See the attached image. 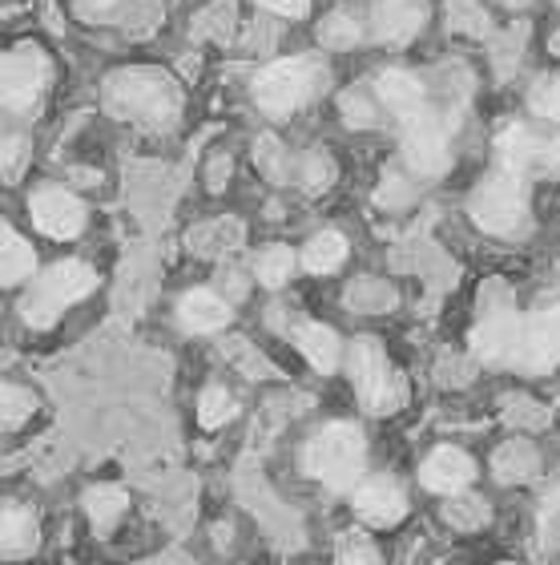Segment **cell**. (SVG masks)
<instances>
[{"mask_svg":"<svg viewBox=\"0 0 560 565\" xmlns=\"http://www.w3.org/2000/svg\"><path fill=\"white\" fill-rule=\"evenodd\" d=\"M106 106L138 130H170L182 118V89L162 70H121L106 82Z\"/></svg>","mask_w":560,"mask_h":565,"instance_id":"1","label":"cell"},{"mask_svg":"<svg viewBox=\"0 0 560 565\" xmlns=\"http://www.w3.org/2000/svg\"><path fill=\"white\" fill-rule=\"evenodd\" d=\"M306 472L323 481L327 489L343 493L351 484H359L363 465H367V445H363V433L355 424H327L323 433H315L306 440L303 452Z\"/></svg>","mask_w":560,"mask_h":565,"instance_id":"2","label":"cell"},{"mask_svg":"<svg viewBox=\"0 0 560 565\" xmlns=\"http://www.w3.org/2000/svg\"><path fill=\"white\" fill-rule=\"evenodd\" d=\"M472 218L488 235H520L528 223V178L496 166L472 194Z\"/></svg>","mask_w":560,"mask_h":565,"instance_id":"3","label":"cell"},{"mask_svg":"<svg viewBox=\"0 0 560 565\" xmlns=\"http://www.w3.org/2000/svg\"><path fill=\"white\" fill-rule=\"evenodd\" d=\"M97 287V275L94 267H85V263H57V267H49L41 279L29 287L21 303V316L29 328H49V323H57L73 303H82L85 295H94Z\"/></svg>","mask_w":560,"mask_h":565,"instance_id":"4","label":"cell"},{"mask_svg":"<svg viewBox=\"0 0 560 565\" xmlns=\"http://www.w3.org/2000/svg\"><path fill=\"white\" fill-rule=\"evenodd\" d=\"M323 77H327V73H323V65H319L315 57L274 61V65H267V70L255 77V102H258V109L282 118V114L303 109L306 102L319 94Z\"/></svg>","mask_w":560,"mask_h":565,"instance_id":"5","label":"cell"},{"mask_svg":"<svg viewBox=\"0 0 560 565\" xmlns=\"http://www.w3.org/2000/svg\"><path fill=\"white\" fill-rule=\"evenodd\" d=\"M351 380H355V392H359L367 413L384 416L403 401V392H399L396 376H391V367L384 360V348L375 340H359L351 348Z\"/></svg>","mask_w":560,"mask_h":565,"instance_id":"6","label":"cell"},{"mask_svg":"<svg viewBox=\"0 0 560 565\" xmlns=\"http://www.w3.org/2000/svg\"><path fill=\"white\" fill-rule=\"evenodd\" d=\"M49 77H53V65L36 45L12 49L4 57V106L12 114H24L33 109L49 89Z\"/></svg>","mask_w":560,"mask_h":565,"instance_id":"7","label":"cell"},{"mask_svg":"<svg viewBox=\"0 0 560 565\" xmlns=\"http://www.w3.org/2000/svg\"><path fill=\"white\" fill-rule=\"evenodd\" d=\"M399 141H403V162L420 178H435L448 170V134L432 109L399 121Z\"/></svg>","mask_w":560,"mask_h":565,"instance_id":"8","label":"cell"},{"mask_svg":"<svg viewBox=\"0 0 560 565\" xmlns=\"http://www.w3.org/2000/svg\"><path fill=\"white\" fill-rule=\"evenodd\" d=\"M513 364L520 372H549L560 364V303L540 307V311L520 319Z\"/></svg>","mask_w":560,"mask_h":565,"instance_id":"9","label":"cell"},{"mask_svg":"<svg viewBox=\"0 0 560 565\" xmlns=\"http://www.w3.org/2000/svg\"><path fill=\"white\" fill-rule=\"evenodd\" d=\"M496 166L516 170V174H560V138H537V134L508 126L496 138Z\"/></svg>","mask_w":560,"mask_h":565,"instance_id":"10","label":"cell"},{"mask_svg":"<svg viewBox=\"0 0 560 565\" xmlns=\"http://www.w3.org/2000/svg\"><path fill=\"white\" fill-rule=\"evenodd\" d=\"M29 214H33L36 231L49 238H73V235H82V226H85L82 199L61 186L36 190L33 199H29Z\"/></svg>","mask_w":560,"mask_h":565,"instance_id":"11","label":"cell"},{"mask_svg":"<svg viewBox=\"0 0 560 565\" xmlns=\"http://www.w3.org/2000/svg\"><path fill=\"white\" fill-rule=\"evenodd\" d=\"M355 513H359L367 525H375V530H391V525H399L403 513H408V493H403L391 477H367V481L355 489Z\"/></svg>","mask_w":560,"mask_h":565,"instance_id":"12","label":"cell"},{"mask_svg":"<svg viewBox=\"0 0 560 565\" xmlns=\"http://www.w3.org/2000/svg\"><path fill=\"white\" fill-rule=\"evenodd\" d=\"M476 477V465L467 457L464 448H435L432 457L423 460V484L432 489V493H464L467 484Z\"/></svg>","mask_w":560,"mask_h":565,"instance_id":"13","label":"cell"},{"mask_svg":"<svg viewBox=\"0 0 560 565\" xmlns=\"http://www.w3.org/2000/svg\"><path fill=\"white\" fill-rule=\"evenodd\" d=\"M423 4L420 0H379L371 12V29L384 45H408L420 33Z\"/></svg>","mask_w":560,"mask_h":565,"instance_id":"14","label":"cell"},{"mask_svg":"<svg viewBox=\"0 0 560 565\" xmlns=\"http://www.w3.org/2000/svg\"><path fill=\"white\" fill-rule=\"evenodd\" d=\"M516 340H520V316H492L488 323L476 328L472 348H476V355L488 360V364H513Z\"/></svg>","mask_w":560,"mask_h":565,"instance_id":"15","label":"cell"},{"mask_svg":"<svg viewBox=\"0 0 560 565\" xmlns=\"http://www.w3.org/2000/svg\"><path fill=\"white\" fill-rule=\"evenodd\" d=\"M379 102H384L391 114H396V121L403 118H416V114H423L428 109V97H423V85L411 77V73L403 70H387L384 77H379Z\"/></svg>","mask_w":560,"mask_h":565,"instance_id":"16","label":"cell"},{"mask_svg":"<svg viewBox=\"0 0 560 565\" xmlns=\"http://www.w3.org/2000/svg\"><path fill=\"white\" fill-rule=\"evenodd\" d=\"M226 319H230V307H226L214 291H190L186 299L177 303V323H182L186 331H194V335L226 328Z\"/></svg>","mask_w":560,"mask_h":565,"instance_id":"17","label":"cell"},{"mask_svg":"<svg viewBox=\"0 0 560 565\" xmlns=\"http://www.w3.org/2000/svg\"><path fill=\"white\" fill-rule=\"evenodd\" d=\"M299 348H303V355L311 360V367L315 372H335L338 360H343V348H338V335L331 328H323V323H306V328H299Z\"/></svg>","mask_w":560,"mask_h":565,"instance_id":"18","label":"cell"},{"mask_svg":"<svg viewBox=\"0 0 560 565\" xmlns=\"http://www.w3.org/2000/svg\"><path fill=\"white\" fill-rule=\"evenodd\" d=\"M0 537H4V557H24L33 554L36 542H41V530H36L33 513L24 505L4 509V525H0Z\"/></svg>","mask_w":560,"mask_h":565,"instance_id":"19","label":"cell"},{"mask_svg":"<svg viewBox=\"0 0 560 565\" xmlns=\"http://www.w3.org/2000/svg\"><path fill=\"white\" fill-rule=\"evenodd\" d=\"M343 259H347V238L338 235V231H323V235H315L303 247V267L306 271H315V275L338 271Z\"/></svg>","mask_w":560,"mask_h":565,"instance_id":"20","label":"cell"},{"mask_svg":"<svg viewBox=\"0 0 560 565\" xmlns=\"http://www.w3.org/2000/svg\"><path fill=\"white\" fill-rule=\"evenodd\" d=\"M36 267V255L33 247L24 243L12 226H4V235H0V275H4V282H21L29 279Z\"/></svg>","mask_w":560,"mask_h":565,"instance_id":"21","label":"cell"},{"mask_svg":"<svg viewBox=\"0 0 560 565\" xmlns=\"http://www.w3.org/2000/svg\"><path fill=\"white\" fill-rule=\"evenodd\" d=\"M85 509H89V521H94L97 530H109V525H117V518L126 513V489H117V484L89 489Z\"/></svg>","mask_w":560,"mask_h":565,"instance_id":"22","label":"cell"},{"mask_svg":"<svg viewBox=\"0 0 560 565\" xmlns=\"http://www.w3.org/2000/svg\"><path fill=\"white\" fill-rule=\"evenodd\" d=\"M291 271H294V255L287 247H267L255 263V275L262 287H282V282L291 279Z\"/></svg>","mask_w":560,"mask_h":565,"instance_id":"23","label":"cell"},{"mask_svg":"<svg viewBox=\"0 0 560 565\" xmlns=\"http://www.w3.org/2000/svg\"><path fill=\"white\" fill-rule=\"evenodd\" d=\"M230 416H234V396L226 388H218V384H211V388L202 392V404H198L202 428H223Z\"/></svg>","mask_w":560,"mask_h":565,"instance_id":"24","label":"cell"},{"mask_svg":"<svg viewBox=\"0 0 560 565\" xmlns=\"http://www.w3.org/2000/svg\"><path fill=\"white\" fill-rule=\"evenodd\" d=\"M528 106L545 121H560V77H537L528 89Z\"/></svg>","mask_w":560,"mask_h":565,"instance_id":"25","label":"cell"},{"mask_svg":"<svg viewBox=\"0 0 560 565\" xmlns=\"http://www.w3.org/2000/svg\"><path fill=\"white\" fill-rule=\"evenodd\" d=\"M335 565H379V550L367 533H347L335 550Z\"/></svg>","mask_w":560,"mask_h":565,"instance_id":"26","label":"cell"},{"mask_svg":"<svg viewBox=\"0 0 560 565\" xmlns=\"http://www.w3.org/2000/svg\"><path fill=\"white\" fill-rule=\"evenodd\" d=\"M359 41V21H351L347 12H335L327 24H323V45L327 49H347Z\"/></svg>","mask_w":560,"mask_h":565,"instance_id":"27","label":"cell"},{"mask_svg":"<svg viewBox=\"0 0 560 565\" xmlns=\"http://www.w3.org/2000/svg\"><path fill=\"white\" fill-rule=\"evenodd\" d=\"M33 408H36L33 396H29L24 388H17V384H9V388H4V428H21Z\"/></svg>","mask_w":560,"mask_h":565,"instance_id":"28","label":"cell"},{"mask_svg":"<svg viewBox=\"0 0 560 565\" xmlns=\"http://www.w3.org/2000/svg\"><path fill=\"white\" fill-rule=\"evenodd\" d=\"M262 9L282 12V17H306L311 12V0H258Z\"/></svg>","mask_w":560,"mask_h":565,"instance_id":"29","label":"cell"},{"mask_svg":"<svg viewBox=\"0 0 560 565\" xmlns=\"http://www.w3.org/2000/svg\"><path fill=\"white\" fill-rule=\"evenodd\" d=\"M77 4V12L82 17H101V12H109L117 4V0H73Z\"/></svg>","mask_w":560,"mask_h":565,"instance_id":"30","label":"cell"},{"mask_svg":"<svg viewBox=\"0 0 560 565\" xmlns=\"http://www.w3.org/2000/svg\"><path fill=\"white\" fill-rule=\"evenodd\" d=\"M4 150H9V178L21 170V162H24V141L21 138H9L4 141Z\"/></svg>","mask_w":560,"mask_h":565,"instance_id":"31","label":"cell"},{"mask_svg":"<svg viewBox=\"0 0 560 565\" xmlns=\"http://www.w3.org/2000/svg\"><path fill=\"white\" fill-rule=\"evenodd\" d=\"M146 565H190V562L177 554H165V557H153V562H146Z\"/></svg>","mask_w":560,"mask_h":565,"instance_id":"32","label":"cell"},{"mask_svg":"<svg viewBox=\"0 0 560 565\" xmlns=\"http://www.w3.org/2000/svg\"><path fill=\"white\" fill-rule=\"evenodd\" d=\"M552 505H557V509H560V489H557V493H552V497H549V509H552Z\"/></svg>","mask_w":560,"mask_h":565,"instance_id":"33","label":"cell"}]
</instances>
